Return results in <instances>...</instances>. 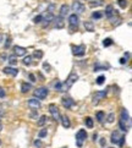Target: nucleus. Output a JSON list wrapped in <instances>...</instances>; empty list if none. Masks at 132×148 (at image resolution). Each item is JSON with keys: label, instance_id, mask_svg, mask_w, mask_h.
I'll return each mask as SVG.
<instances>
[{"label": "nucleus", "instance_id": "f257e3e1", "mask_svg": "<svg viewBox=\"0 0 132 148\" xmlns=\"http://www.w3.org/2000/svg\"><path fill=\"white\" fill-rule=\"evenodd\" d=\"M119 127H120L121 131H124V132H127L130 130V127H131V118H130V114H129V112L125 108H122V109H121V112H120Z\"/></svg>", "mask_w": 132, "mask_h": 148}, {"label": "nucleus", "instance_id": "f03ea898", "mask_svg": "<svg viewBox=\"0 0 132 148\" xmlns=\"http://www.w3.org/2000/svg\"><path fill=\"white\" fill-rule=\"evenodd\" d=\"M77 80H78V75L75 71H72L70 75H68V77L66 78V81L62 83V91H68V89L77 82Z\"/></svg>", "mask_w": 132, "mask_h": 148}, {"label": "nucleus", "instance_id": "7ed1b4c3", "mask_svg": "<svg viewBox=\"0 0 132 148\" xmlns=\"http://www.w3.org/2000/svg\"><path fill=\"white\" fill-rule=\"evenodd\" d=\"M110 141L113 145H118L119 147H122L125 143V135L120 134L119 131H113L111 136H110Z\"/></svg>", "mask_w": 132, "mask_h": 148}, {"label": "nucleus", "instance_id": "20e7f679", "mask_svg": "<svg viewBox=\"0 0 132 148\" xmlns=\"http://www.w3.org/2000/svg\"><path fill=\"white\" fill-rule=\"evenodd\" d=\"M87 131L84 130V129H81L80 131L76 134V145H77V147L78 148H81L82 146H83V143H84V141L87 140Z\"/></svg>", "mask_w": 132, "mask_h": 148}, {"label": "nucleus", "instance_id": "39448f33", "mask_svg": "<svg viewBox=\"0 0 132 148\" xmlns=\"http://www.w3.org/2000/svg\"><path fill=\"white\" fill-rule=\"evenodd\" d=\"M78 23H80V17H78V15L72 14L68 16V26H70L72 32H75V31L78 28Z\"/></svg>", "mask_w": 132, "mask_h": 148}, {"label": "nucleus", "instance_id": "423d86ee", "mask_svg": "<svg viewBox=\"0 0 132 148\" xmlns=\"http://www.w3.org/2000/svg\"><path fill=\"white\" fill-rule=\"evenodd\" d=\"M48 93H49V91H48V88H45V87L37 88V89H34V92H33V94H34V98L39 99V100H43V99H45L47 97H48Z\"/></svg>", "mask_w": 132, "mask_h": 148}, {"label": "nucleus", "instance_id": "0eeeda50", "mask_svg": "<svg viewBox=\"0 0 132 148\" xmlns=\"http://www.w3.org/2000/svg\"><path fill=\"white\" fill-rule=\"evenodd\" d=\"M55 16H54V14H50V12H45L42 15V25H43V27H48V26L54 21Z\"/></svg>", "mask_w": 132, "mask_h": 148}, {"label": "nucleus", "instance_id": "6e6552de", "mask_svg": "<svg viewBox=\"0 0 132 148\" xmlns=\"http://www.w3.org/2000/svg\"><path fill=\"white\" fill-rule=\"evenodd\" d=\"M72 54L75 56H84L86 54V47L83 44H80V45H72Z\"/></svg>", "mask_w": 132, "mask_h": 148}, {"label": "nucleus", "instance_id": "1a4fd4ad", "mask_svg": "<svg viewBox=\"0 0 132 148\" xmlns=\"http://www.w3.org/2000/svg\"><path fill=\"white\" fill-rule=\"evenodd\" d=\"M107 94H108V89H104V91H98L97 93H94V96H93V104L94 105L98 104L100 100L107 97Z\"/></svg>", "mask_w": 132, "mask_h": 148}, {"label": "nucleus", "instance_id": "9d476101", "mask_svg": "<svg viewBox=\"0 0 132 148\" xmlns=\"http://www.w3.org/2000/svg\"><path fill=\"white\" fill-rule=\"evenodd\" d=\"M49 112L53 116V119H54L55 121H59L60 120V113H59V109H57V107L55 104H50L49 105Z\"/></svg>", "mask_w": 132, "mask_h": 148}, {"label": "nucleus", "instance_id": "9b49d317", "mask_svg": "<svg viewBox=\"0 0 132 148\" xmlns=\"http://www.w3.org/2000/svg\"><path fill=\"white\" fill-rule=\"evenodd\" d=\"M71 9H72V11H75V14L77 15V14L84 12V9H86V8H84V5L82 3H80V1H73Z\"/></svg>", "mask_w": 132, "mask_h": 148}, {"label": "nucleus", "instance_id": "f8f14e48", "mask_svg": "<svg viewBox=\"0 0 132 148\" xmlns=\"http://www.w3.org/2000/svg\"><path fill=\"white\" fill-rule=\"evenodd\" d=\"M61 104H62V107L64 108L70 109V108H72L73 105H75V100H73L71 97H64L61 99Z\"/></svg>", "mask_w": 132, "mask_h": 148}, {"label": "nucleus", "instance_id": "ddd939ff", "mask_svg": "<svg viewBox=\"0 0 132 148\" xmlns=\"http://www.w3.org/2000/svg\"><path fill=\"white\" fill-rule=\"evenodd\" d=\"M3 72L6 73V75H9V76H11V77H16L17 73H18V70L15 69V67H11V66H6L3 70Z\"/></svg>", "mask_w": 132, "mask_h": 148}, {"label": "nucleus", "instance_id": "4468645a", "mask_svg": "<svg viewBox=\"0 0 132 148\" xmlns=\"http://www.w3.org/2000/svg\"><path fill=\"white\" fill-rule=\"evenodd\" d=\"M65 27V21L62 17L60 16H57L54 18V28H57V29H61V28H64Z\"/></svg>", "mask_w": 132, "mask_h": 148}, {"label": "nucleus", "instance_id": "2eb2a0df", "mask_svg": "<svg viewBox=\"0 0 132 148\" xmlns=\"http://www.w3.org/2000/svg\"><path fill=\"white\" fill-rule=\"evenodd\" d=\"M26 53H27V50H26V48H23V47H20V45L14 47V54L16 56H25Z\"/></svg>", "mask_w": 132, "mask_h": 148}, {"label": "nucleus", "instance_id": "dca6fc26", "mask_svg": "<svg viewBox=\"0 0 132 148\" xmlns=\"http://www.w3.org/2000/svg\"><path fill=\"white\" fill-rule=\"evenodd\" d=\"M28 105L32 109H38L42 107V104H40V100L39 99H37V98H31L28 100Z\"/></svg>", "mask_w": 132, "mask_h": 148}, {"label": "nucleus", "instance_id": "f3484780", "mask_svg": "<svg viewBox=\"0 0 132 148\" xmlns=\"http://www.w3.org/2000/svg\"><path fill=\"white\" fill-rule=\"evenodd\" d=\"M114 15H116V11L113 5H108L107 8H105V16H107V18L109 20L110 17H113Z\"/></svg>", "mask_w": 132, "mask_h": 148}, {"label": "nucleus", "instance_id": "a211bd4d", "mask_svg": "<svg viewBox=\"0 0 132 148\" xmlns=\"http://www.w3.org/2000/svg\"><path fill=\"white\" fill-rule=\"evenodd\" d=\"M68 11H70V6H68L67 4L61 5V8H60V12H59V16H60V17H62V18H65V17L67 16Z\"/></svg>", "mask_w": 132, "mask_h": 148}, {"label": "nucleus", "instance_id": "6ab92c4d", "mask_svg": "<svg viewBox=\"0 0 132 148\" xmlns=\"http://www.w3.org/2000/svg\"><path fill=\"white\" fill-rule=\"evenodd\" d=\"M60 121H61V124H62V126H64L65 129H68L71 126V121L66 115H60Z\"/></svg>", "mask_w": 132, "mask_h": 148}, {"label": "nucleus", "instance_id": "aec40b11", "mask_svg": "<svg viewBox=\"0 0 132 148\" xmlns=\"http://www.w3.org/2000/svg\"><path fill=\"white\" fill-rule=\"evenodd\" d=\"M31 89H32V84L28 83V82H22V84H21V92L22 93H28Z\"/></svg>", "mask_w": 132, "mask_h": 148}, {"label": "nucleus", "instance_id": "412c9836", "mask_svg": "<svg viewBox=\"0 0 132 148\" xmlns=\"http://www.w3.org/2000/svg\"><path fill=\"white\" fill-rule=\"evenodd\" d=\"M109 22L111 23L113 26H119V25L121 23V18L118 16V15H114L113 17H110V18H109Z\"/></svg>", "mask_w": 132, "mask_h": 148}, {"label": "nucleus", "instance_id": "4be33fe9", "mask_svg": "<svg viewBox=\"0 0 132 148\" xmlns=\"http://www.w3.org/2000/svg\"><path fill=\"white\" fill-rule=\"evenodd\" d=\"M84 27H86V29L89 31V32H93L94 31V25L92 21H86V22H84Z\"/></svg>", "mask_w": 132, "mask_h": 148}, {"label": "nucleus", "instance_id": "5701e85b", "mask_svg": "<svg viewBox=\"0 0 132 148\" xmlns=\"http://www.w3.org/2000/svg\"><path fill=\"white\" fill-rule=\"evenodd\" d=\"M84 124H86V126H87L88 129H93V126H94L93 119L89 118V116H87V118H86V120H84Z\"/></svg>", "mask_w": 132, "mask_h": 148}, {"label": "nucleus", "instance_id": "b1692460", "mask_svg": "<svg viewBox=\"0 0 132 148\" xmlns=\"http://www.w3.org/2000/svg\"><path fill=\"white\" fill-rule=\"evenodd\" d=\"M32 55H28V56H25V59L22 60V62H23V65H26V66H29V65H32Z\"/></svg>", "mask_w": 132, "mask_h": 148}, {"label": "nucleus", "instance_id": "393cba45", "mask_svg": "<svg viewBox=\"0 0 132 148\" xmlns=\"http://www.w3.org/2000/svg\"><path fill=\"white\" fill-rule=\"evenodd\" d=\"M96 118L99 123H103L104 121V118H105V113L104 112H97L96 113Z\"/></svg>", "mask_w": 132, "mask_h": 148}, {"label": "nucleus", "instance_id": "a878e982", "mask_svg": "<svg viewBox=\"0 0 132 148\" xmlns=\"http://www.w3.org/2000/svg\"><path fill=\"white\" fill-rule=\"evenodd\" d=\"M45 123H47V116L45 115H42L40 118L38 119V123H37V124H38V126H40V127H42V126L45 125Z\"/></svg>", "mask_w": 132, "mask_h": 148}, {"label": "nucleus", "instance_id": "bb28decb", "mask_svg": "<svg viewBox=\"0 0 132 148\" xmlns=\"http://www.w3.org/2000/svg\"><path fill=\"white\" fill-rule=\"evenodd\" d=\"M103 17V14L100 12V11H94L93 14H92V18L93 20H100Z\"/></svg>", "mask_w": 132, "mask_h": 148}, {"label": "nucleus", "instance_id": "cd10ccee", "mask_svg": "<svg viewBox=\"0 0 132 148\" xmlns=\"http://www.w3.org/2000/svg\"><path fill=\"white\" fill-rule=\"evenodd\" d=\"M32 58H37V59H42V58H43V51H42V50H34Z\"/></svg>", "mask_w": 132, "mask_h": 148}, {"label": "nucleus", "instance_id": "c85d7f7f", "mask_svg": "<svg viewBox=\"0 0 132 148\" xmlns=\"http://www.w3.org/2000/svg\"><path fill=\"white\" fill-rule=\"evenodd\" d=\"M108 69V65H100V64H96V66H94V71H102V70H107Z\"/></svg>", "mask_w": 132, "mask_h": 148}, {"label": "nucleus", "instance_id": "c756f323", "mask_svg": "<svg viewBox=\"0 0 132 148\" xmlns=\"http://www.w3.org/2000/svg\"><path fill=\"white\" fill-rule=\"evenodd\" d=\"M54 88L56 89L57 92H62V83L60 81H56L55 84H54Z\"/></svg>", "mask_w": 132, "mask_h": 148}, {"label": "nucleus", "instance_id": "7c9ffc66", "mask_svg": "<svg viewBox=\"0 0 132 148\" xmlns=\"http://www.w3.org/2000/svg\"><path fill=\"white\" fill-rule=\"evenodd\" d=\"M47 135H48V130H47V129H42L39 131V134H38V137H39V138H44Z\"/></svg>", "mask_w": 132, "mask_h": 148}, {"label": "nucleus", "instance_id": "2f4dec72", "mask_svg": "<svg viewBox=\"0 0 132 148\" xmlns=\"http://www.w3.org/2000/svg\"><path fill=\"white\" fill-rule=\"evenodd\" d=\"M8 61H9V64H11V65H16L17 64V60H16V58H15L14 55L8 56Z\"/></svg>", "mask_w": 132, "mask_h": 148}, {"label": "nucleus", "instance_id": "473e14b6", "mask_svg": "<svg viewBox=\"0 0 132 148\" xmlns=\"http://www.w3.org/2000/svg\"><path fill=\"white\" fill-rule=\"evenodd\" d=\"M113 43H114V42H113L111 38H105V39L103 40V45H104V47H110Z\"/></svg>", "mask_w": 132, "mask_h": 148}, {"label": "nucleus", "instance_id": "72a5a7b5", "mask_svg": "<svg viewBox=\"0 0 132 148\" xmlns=\"http://www.w3.org/2000/svg\"><path fill=\"white\" fill-rule=\"evenodd\" d=\"M118 4L121 9H126V6H127V0H118Z\"/></svg>", "mask_w": 132, "mask_h": 148}, {"label": "nucleus", "instance_id": "f704fd0d", "mask_svg": "<svg viewBox=\"0 0 132 148\" xmlns=\"http://www.w3.org/2000/svg\"><path fill=\"white\" fill-rule=\"evenodd\" d=\"M11 43H12V39H11V37H8L6 38V40H5V44H4V48L5 49H8L10 45H11Z\"/></svg>", "mask_w": 132, "mask_h": 148}, {"label": "nucleus", "instance_id": "c9c22d12", "mask_svg": "<svg viewBox=\"0 0 132 148\" xmlns=\"http://www.w3.org/2000/svg\"><path fill=\"white\" fill-rule=\"evenodd\" d=\"M104 81H105V77L102 75V76H99V77L97 78V80H96V83L100 86V84H103V83H104Z\"/></svg>", "mask_w": 132, "mask_h": 148}, {"label": "nucleus", "instance_id": "e433bc0d", "mask_svg": "<svg viewBox=\"0 0 132 148\" xmlns=\"http://www.w3.org/2000/svg\"><path fill=\"white\" fill-rule=\"evenodd\" d=\"M114 120H115L114 113H110V114L108 115V123H114Z\"/></svg>", "mask_w": 132, "mask_h": 148}, {"label": "nucleus", "instance_id": "4c0bfd02", "mask_svg": "<svg viewBox=\"0 0 132 148\" xmlns=\"http://www.w3.org/2000/svg\"><path fill=\"white\" fill-rule=\"evenodd\" d=\"M43 69H44V71L45 72H50V65L48 64V62H44V64H43Z\"/></svg>", "mask_w": 132, "mask_h": 148}, {"label": "nucleus", "instance_id": "58836bf2", "mask_svg": "<svg viewBox=\"0 0 132 148\" xmlns=\"http://www.w3.org/2000/svg\"><path fill=\"white\" fill-rule=\"evenodd\" d=\"M34 146H36L37 148H42V147H43V143H42V141L38 138V140L34 141Z\"/></svg>", "mask_w": 132, "mask_h": 148}, {"label": "nucleus", "instance_id": "ea45409f", "mask_svg": "<svg viewBox=\"0 0 132 148\" xmlns=\"http://www.w3.org/2000/svg\"><path fill=\"white\" fill-rule=\"evenodd\" d=\"M104 3H103V0H98V3H91L89 5L93 8V6H100V5H103Z\"/></svg>", "mask_w": 132, "mask_h": 148}, {"label": "nucleus", "instance_id": "a19ab883", "mask_svg": "<svg viewBox=\"0 0 132 148\" xmlns=\"http://www.w3.org/2000/svg\"><path fill=\"white\" fill-rule=\"evenodd\" d=\"M33 22L34 23H40L42 22V15H38V16H36L33 18Z\"/></svg>", "mask_w": 132, "mask_h": 148}, {"label": "nucleus", "instance_id": "79ce46f5", "mask_svg": "<svg viewBox=\"0 0 132 148\" xmlns=\"http://www.w3.org/2000/svg\"><path fill=\"white\" fill-rule=\"evenodd\" d=\"M28 77H29L31 82H36V81H37V78H36V75H34V73H29Z\"/></svg>", "mask_w": 132, "mask_h": 148}, {"label": "nucleus", "instance_id": "37998d69", "mask_svg": "<svg viewBox=\"0 0 132 148\" xmlns=\"http://www.w3.org/2000/svg\"><path fill=\"white\" fill-rule=\"evenodd\" d=\"M5 96H6V93H5L4 88H3V87H0V98H5Z\"/></svg>", "mask_w": 132, "mask_h": 148}, {"label": "nucleus", "instance_id": "c03bdc74", "mask_svg": "<svg viewBox=\"0 0 132 148\" xmlns=\"http://www.w3.org/2000/svg\"><path fill=\"white\" fill-rule=\"evenodd\" d=\"M0 60H1V61H6L8 60L6 54H0Z\"/></svg>", "mask_w": 132, "mask_h": 148}, {"label": "nucleus", "instance_id": "a18cd8bd", "mask_svg": "<svg viewBox=\"0 0 132 148\" xmlns=\"http://www.w3.org/2000/svg\"><path fill=\"white\" fill-rule=\"evenodd\" d=\"M126 61H127V59H126V58H121V59H120V64H126Z\"/></svg>", "mask_w": 132, "mask_h": 148}, {"label": "nucleus", "instance_id": "49530a36", "mask_svg": "<svg viewBox=\"0 0 132 148\" xmlns=\"http://www.w3.org/2000/svg\"><path fill=\"white\" fill-rule=\"evenodd\" d=\"M104 145H105V140L102 138V140H100V146H104Z\"/></svg>", "mask_w": 132, "mask_h": 148}, {"label": "nucleus", "instance_id": "de8ad7c7", "mask_svg": "<svg viewBox=\"0 0 132 148\" xmlns=\"http://www.w3.org/2000/svg\"><path fill=\"white\" fill-rule=\"evenodd\" d=\"M3 130V124H1V118H0V131Z\"/></svg>", "mask_w": 132, "mask_h": 148}, {"label": "nucleus", "instance_id": "09e8293b", "mask_svg": "<svg viewBox=\"0 0 132 148\" xmlns=\"http://www.w3.org/2000/svg\"><path fill=\"white\" fill-rule=\"evenodd\" d=\"M0 145H1V140H0Z\"/></svg>", "mask_w": 132, "mask_h": 148}]
</instances>
